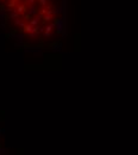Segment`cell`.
<instances>
[{
  "label": "cell",
  "instance_id": "obj_1",
  "mask_svg": "<svg viewBox=\"0 0 138 155\" xmlns=\"http://www.w3.org/2000/svg\"><path fill=\"white\" fill-rule=\"evenodd\" d=\"M57 0H0V20L13 34L37 36L56 19Z\"/></svg>",
  "mask_w": 138,
  "mask_h": 155
}]
</instances>
